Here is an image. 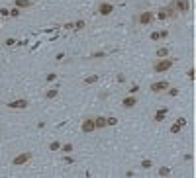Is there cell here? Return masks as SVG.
Returning a JSON list of instances; mask_svg holds the SVG:
<instances>
[{
	"label": "cell",
	"mask_w": 196,
	"mask_h": 178,
	"mask_svg": "<svg viewBox=\"0 0 196 178\" xmlns=\"http://www.w3.org/2000/svg\"><path fill=\"white\" fill-rule=\"evenodd\" d=\"M175 65V59H159L157 63H153V72H167L171 67Z\"/></svg>",
	"instance_id": "6da1fadb"
},
{
	"label": "cell",
	"mask_w": 196,
	"mask_h": 178,
	"mask_svg": "<svg viewBox=\"0 0 196 178\" xmlns=\"http://www.w3.org/2000/svg\"><path fill=\"white\" fill-rule=\"evenodd\" d=\"M96 12H98V16H112V14H114V4L102 0V2L96 6Z\"/></svg>",
	"instance_id": "7a4b0ae2"
},
{
	"label": "cell",
	"mask_w": 196,
	"mask_h": 178,
	"mask_svg": "<svg viewBox=\"0 0 196 178\" xmlns=\"http://www.w3.org/2000/svg\"><path fill=\"white\" fill-rule=\"evenodd\" d=\"M175 14H177V10L173 8V6H163V8L157 12V18L159 20H169V18H175Z\"/></svg>",
	"instance_id": "3957f363"
},
{
	"label": "cell",
	"mask_w": 196,
	"mask_h": 178,
	"mask_svg": "<svg viewBox=\"0 0 196 178\" xmlns=\"http://www.w3.org/2000/svg\"><path fill=\"white\" fill-rule=\"evenodd\" d=\"M173 8L178 14H186L190 10V2H188V0H175V2H173Z\"/></svg>",
	"instance_id": "277c9868"
},
{
	"label": "cell",
	"mask_w": 196,
	"mask_h": 178,
	"mask_svg": "<svg viewBox=\"0 0 196 178\" xmlns=\"http://www.w3.org/2000/svg\"><path fill=\"white\" fill-rule=\"evenodd\" d=\"M30 159H32V153H20V155H16V157L12 159V165L14 166H22V165H26Z\"/></svg>",
	"instance_id": "5b68a950"
},
{
	"label": "cell",
	"mask_w": 196,
	"mask_h": 178,
	"mask_svg": "<svg viewBox=\"0 0 196 178\" xmlns=\"http://www.w3.org/2000/svg\"><path fill=\"white\" fill-rule=\"evenodd\" d=\"M135 106H137V96L135 94H129V96H126V98L122 100V108L124 110H132Z\"/></svg>",
	"instance_id": "8992f818"
},
{
	"label": "cell",
	"mask_w": 196,
	"mask_h": 178,
	"mask_svg": "<svg viewBox=\"0 0 196 178\" xmlns=\"http://www.w3.org/2000/svg\"><path fill=\"white\" fill-rule=\"evenodd\" d=\"M151 22H153V12H141L137 16V24L139 26H149Z\"/></svg>",
	"instance_id": "52a82bcc"
},
{
	"label": "cell",
	"mask_w": 196,
	"mask_h": 178,
	"mask_svg": "<svg viewBox=\"0 0 196 178\" xmlns=\"http://www.w3.org/2000/svg\"><path fill=\"white\" fill-rule=\"evenodd\" d=\"M167 88H169V80H159V82H153L149 86L151 92H165Z\"/></svg>",
	"instance_id": "ba28073f"
},
{
	"label": "cell",
	"mask_w": 196,
	"mask_h": 178,
	"mask_svg": "<svg viewBox=\"0 0 196 178\" xmlns=\"http://www.w3.org/2000/svg\"><path fill=\"white\" fill-rule=\"evenodd\" d=\"M10 110H26L28 108V100H24V98H20V100H14V102H8L6 104Z\"/></svg>",
	"instance_id": "9c48e42d"
},
{
	"label": "cell",
	"mask_w": 196,
	"mask_h": 178,
	"mask_svg": "<svg viewBox=\"0 0 196 178\" xmlns=\"http://www.w3.org/2000/svg\"><path fill=\"white\" fill-rule=\"evenodd\" d=\"M81 129H83V133H92L94 129H96V125H94V117H86V120L83 121V125H81Z\"/></svg>",
	"instance_id": "30bf717a"
},
{
	"label": "cell",
	"mask_w": 196,
	"mask_h": 178,
	"mask_svg": "<svg viewBox=\"0 0 196 178\" xmlns=\"http://www.w3.org/2000/svg\"><path fill=\"white\" fill-rule=\"evenodd\" d=\"M167 114H169V108H159V110H157V114L153 116V120H155V121H163Z\"/></svg>",
	"instance_id": "8fae6325"
},
{
	"label": "cell",
	"mask_w": 196,
	"mask_h": 178,
	"mask_svg": "<svg viewBox=\"0 0 196 178\" xmlns=\"http://www.w3.org/2000/svg\"><path fill=\"white\" fill-rule=\"evenodd\" d=\"M94 125H96V129H104V127H106V117H104V116L94 117Z\"/></svg>",
	"instance_id": "7c38bea8"
},
{
	"label": "cell",
	"mask_w": 196,
	"mask_h": 178,
	"mask_svg": "<svg viewBox=\"0 0 196 178\" xmlns=\"http://www.w3.org/2000/svg\"><path fill=\"white\" fill-rule=\"evenodd\" d=\"M14 4H16V8H30L33 2L32 0H14Z\"/></svg>",
	"instance_id": "4fadbf2b"
},
{
	"label": "cell",
	"mask_w": 196,
	"mask_h": 178,
	"mask_svg": "<svg viewBox=\"0 0 196 178\" xmlns=\"http://www.w3.org/2000/svg\"><path fill=\"white\" fill-rule=\"evenodd\" d=\"M57 96H59V88H49V90L45 92L47 100H53V98H57Z\"/></svg>",
	"instance_id": "5bb4252c"
},
{
	"label": "cell",
	"mask_w": 196,
	"mask_h": 178,
	"mask_svg": "<svg viewBox=\"0 0 196 178\" xmlns=\"http://www.w3.org/2000/svg\"><path fill=\"white\" fill-rule=\"evenodd\" d=\"M84 26H86L84 20H77L75 24H73V29H75V32H81V29H84Z\"/></svg>",
	"instance_id": "9a60e30c"
},
{
	"label": "cell",
	"mask_w": 196,
	"mask_h": 178,
	"mask_svg": "<svg viewBox=\"0 0 196 178\" xmlns=\"http://www.w3.org/2000/svg\"><path fill=\"white\" fill-rule=\"evenodd\" d=\"M61 151H63L65 155H71V153H73V143H65V145H61Z\"/></svg>",
	"instance_id": "2e32d148"
},
{
	"label": "cell",
	"mask_w": 196,
	"mask_h": 178,
	"mask_svg": "<svg viewBox=\"0 0 196 178\" xmlns=\"http://www.w3.org/2000/svg\"><path fill=\"white\" fill-rule=\"evenodd\" d=\"M169 55V47H161V49H157V57L159 59H163V57H167Z\"/></svg>",
	"instance_id": "e0dca14e"
},
{
	"label": "cell",
	"mask_w": 196,
	"mask_h": 178,
	"mask_svg": "<svg viewBox=\"0 0 196 178\" xmlns=\"http://www.w3.org/2000/svg\"><path fill=\"white\" fill-rule=\"evenodd\" d=\"M159 176H171V168H167V166H161V168H159V172H157Z\"/></svg>",
	"instance_id": "ac0fdd59"
},
{
	"label": "cell",
	"mask_w": 196,
	"mask_h": 178,
	"mask_svg": "<svg viewBox=\"0 0 196 178\" xmlns=\"http://www.w3.org/2000/svg\"><path fill=\"white\" fill-rule=\"evenodd\" d=\"M84 82H86V84H94V82H98V75H90V77H86V78H84Z\"/></svg>",
	"instance_id": "d6986e66"
},
{
	"label": "cell",
	"mask_w": 196,
	"mask_h": 178,
	"mask_svg": "<svg viewBox=\"0 0 196 178\" xmlns=\"http://www.w3.org/2000/svg\"><path fill=\"white\" fill-rule=\"evenodd\" d=\"M151 166H153V161H151V159H145V161H141V168H145V170H147V168H151Z\"/></svg>",
	"instance_id": "ffe728a7"
},
{
	"label": "cell",
	"mask_w": 196,
	"mask_h": 178,
	"mask_svg": "<svg viewBox=\"0 0 196 178\" xmlns=\"http://www.w3.org/2000/svg\"><path fill=\"white\" fill-rule=\"evenodd\" d=\"M59 149H61V141H53L49 145V151H59Z\"/></svg>",
	"instance_id": "44dd1931"
},
{
	"label": "cell",
	"mask_w": 196,
	"mask_h": 178,
	"mask_svg": "<svg viewBox=\"0 0 196 178\" xmlns=\"http://www.w3.org/2000/svg\"><path fill=\"white\" fill-rule=\"evenodd\" d=\"M4 45L6 47H14V45H16V39H14V37H6L4 39Z\"/></svg>",
	"instance_id": "7402d4cb"
},
{
	"label": "cell",
	"mask_w": 196,
	"mask_h": 178,
	"mask_svg": "<svg viewBox=\"0 0 196 178\" xmlns=\"http://www.w3.org/2000/svg\"><path fill=\"white\" fill-rule=\"evenodd\" d=\"M180 129H183V127H180V125H178L177 121H175V123H173V125H171V133H173V135H177V133H178Z\"/></svg>",
	"instance_id": "603a6c76"
},
{
	"label": "cell",
	"mask_w": 196,
	"mask_h": 178,
	"mask_svg": "<svg viewBox=\"0 0 196 178\" xmlns=\"http://www.w3.org/2000/svg\"><path fill=\"white\" fill-rule=\"evenodd\" d=\"M116 123H118V117H114V116H110L106 120V125H110V127H112V125H116Z\"/></svg>",
	"instance_id": "cb8c5ba5"
},
{
	"label": "cell",
	"mask_w": 196,
	"mask_h": 178,
	"mask_svg": "<svg viewBox=\"0 0 196 178\" xmlns=\"http://www.w3.org/2000/svg\"><path fill=\"white\" fill-rule=\"evenodd\" d=\"M100 57H106V51H96V53L90 55V59H100Z\"/></svg>",
	"instance_id": "d4e9b609"
},
{
	"label": "cell",
	"mask_w": 196,
	"mask_h": 178,
	"mask_svg": "<svg viewBox=\"0 0 196 178\" xmlns=\"http://www.w3.org/2000/svg\"><path fill=\"white\" fill-rule=\"evenodd\" d=\"M167 94H169V96H178V88H167Z\"/></svg>",
	"instance_id": "484cf974"
},
{
	"label": "cell",
	"mask_w": 196,
	"mask_h": 178,
	"mask_svg": "<svg viewBox=\"0 0 196 178\" xmlns=\"http://www.w3.org/2000/svg\"><path fill=\"white\" fill-rule=\"evenodd\" d=\"M45 80H47V82H55V80H57V75H55V72H49V75L45 77Z\"/></svg>",
	"instance_id": "4316f807"
},
{
	"label": "cell",
	"mask_w": 196,
	"mask_h": 178,
	"mask_svg": "<svg viewBox=\"0 0 196 178\" xmlns=\"http://www.w3.org/2000/svg\"><path fill=\"white\" fill-rule=\"evenodd\" d=\"M149 39L151 41H157V39H161V35H159V32H153V33L149 35Z\"/></svg>",
	"instance_id": "83f0119b"
},
{
	"label": "cell",
	"mask_w": 196,
	"mask_h": 178,
	"mask_svg": "<svg viewBox=\"0 0 196 178\" xmlns=\"http://www.w3.org/2000/svg\"><path fill=\"white\" fill-rule=\"evenodd\" d=\"M63 161L67 162V165H75V159H73L71 155H67V157H63Z\"/></svg>",
	"instance_id": "f1b7e54d"
},
{
	"label": "cell",
	"mask_w": 196,
	"mask_h": 178,
	"mask_svg": "<svg viewBox=\"0 0 196 178\" xmlns=\"http://www.w3.org/2000/svg\"><path fill=\"white\" fill-rule=\"evenodd\" d=\"M10 16H12V18H18V16H20V8H12V10H10Z\"/></svg>",
	"instance_id": "f546056e"
},
{
	"label": "cell",
	"mask_w": 196,
	"mask_h": 178,
	"mask_svg": "<svg viewBox=\"0 0 196 178\" xmlns=\"http://www.w3.org/2000/svg\"><path fill=\"white\" fill-rule=\"evenodd\" d=\"M159 35H161V39H167V37H169V29H161Z\"/></svg>",
	"instance_id": "4dcf8cb0"
},
{
	"label": "cell",
	"mask_w": 196,
	"mask_h": 178,
	"mask_svg": "<svg viewBox=\"0 0 196 178\" xmlns=\"http://www.w3.org/2000/svg\"><path fill=\"white\" fill-rule=\"evenodd\" d=\"M135 92H139V84H133L132 88H129V94H135Z\"/></svg>",
	"instance_id": "1f68e13d"
},
{
	"label": "cell",
	"mask_w": 196,
	"mask_h": 178,
	"mask_svg": "<svg viewBox=\"0 0 196 178\" xmlns=\"http://www.w3.org/2000/svg\"><path fill=\"white\" fill-rule=\"evenodd\" d=\"M177 123L180 125V127H184V125H186V117H178V120H177Z\"/></svg>",
	"instance_id": "d6a6232c"
},
{
	"label": "cell",
	"mask_w": 196,
	"mask_h": 178,
	"mask_svg": "<svg viewBox=\"0 0 196 178\" xmlns=\"http://www.w3.org/2000/svg\"><path fill=\"white\" fill-rule=\"evenodd\" d=\"M186 77H188V80H194V69H188Z\"/></svg>",
	"instance_id": "836d02e7"
},
{
	"label": "cell",
	"mask_w": 196,
	"mask_h": 178,
	"mask_svg": "<svg viewBox=\"0 0 196 178\" xmlns=\"http://www.w3.org/2000/svg\"><path fill=\"white\" fill-rule=\"evenodd\" d=\"M0 14H2V16H10V10H6V8H0Z\"/></svg>",
	"instance_id": "e575fe53"
},
{
	"label": "cell",
	"mask_w": 196,
	"mask_h": 178,
	"mask_svg": "<svg viewBox=\"0 0 196 178\" xmlns=\"http://www.w3.org/2000/svg\"><path fill=\"white\" fill-rule=\"evenodd\" d=\"M55 59H57V61H63V59H65V53H57Z\"/></svg>",
	"instance_id": "d590c367"
},
{
	"label": "cell",
	"mask_w": 196,
	"mask_h": 178,
	"mask_svg": "<svg viewBox=\"0 0 196 178\" xmlns=\"http://www.w3.org/2000/svg\"><path fill=\"white\" fill-rule=\"evenodd\" d=\"M116 80H118V82H124L126 77H124V75H118V77H116Z\"/></svg>",
	"instance_id": "8d00e7d4"
}]
</instances>
